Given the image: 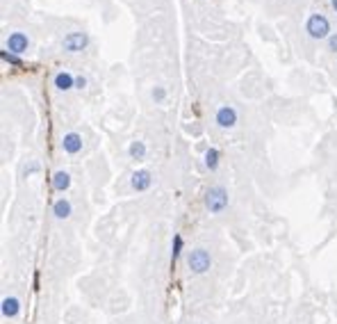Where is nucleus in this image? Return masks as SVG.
Listing matches in <instances>:
<instances>
[{"label": "nucleus", "mask_w": 337, "mask_h": 324, "mask_svg": "<svg viewBox=\"0 0 337 324\" xmlns=\"http://www.w3.org/2000/svg\"><path fill=\"white\" fill-rule=\"evenodd\" d=\"M3 62H7V64H14V66H21L23 60L16 55V53H9V51H3Z\"/></svg>", "instance_id": "nucleus-15"}, {"label": "nucleus", "mask_w": 337, "mask_h": 324, "mask_svg": "<svg viewBox=\"0 0 337 324\" xmlns=\"http://www.w3.org/2000/svg\"><path fill=\"white\" fill-rule=\"evenodd\" d=\"M187 267L192 274H205L210 267H212V256H210V251L203 247L192 249V251L187 253Z\"/></svg>", "instance_id": "nucleus-2"}, {"label": "nucleus", "mask_w": 337, "mask_h": 324, "mask_svg": "<svg viewBox=\"0 0 337 324\" xmlns=\"http://www.w3.org/2000/svg\"><path fill=\"white\" fill-rule=\"evenodd\" d=\"M62 149L66 151V153H80L82 151V137L77 135V132H68L64 135V140H62Z\"/></svg>", "instance_id": "nucleus-8"}, {"label": "nucleus", "mask_w": 337, "mask_h": 324, "mask_svg": "<svg viewBox=\"0 0 337 324\" xmlns=\"http://www.w3.org/2000/svg\"><path fill=\"white\" fill-rule=\"evenodd\" d=\"M130 185H133L135 192H146V190L153 185V176H150V171L146 169H139L133 174V180H130Z\"/></svg>", "instance_id": "nucleus-7"}, {"label": "nucleus", "mask_w": 337, "mask_h": 324, "mask_svg": "<svg viewBox=\"0 0 337 324\" xmlns=\"http://www.w3.org/2000/svg\"><path fill=\"white\" fill-rule=\"evenodd\" d=\"M34 171H39V165H37V162H30V165L25 167V171H23V174L30 176V174H34Z\"/></svg>", "instance_id": "nucleus-19"}, {"label": "nucleus", "mask_w": 337, "mask_h": 324, "mask_svg": "<svg viewBox=\"0 0 337 324\" xmlns=\"http://www.w3.org/2000/svg\"><path fill=\"white\" fill-rule=\"evenodd\" d=\"M214 121H217L219 128H232V126L237 124V112H235V107H230V105L219 107L217 114H214Z\"/></svg>", "instance_id": "nucleus-5"}, {"label": "nucleus", "mask_w": 337, "mask_h": 324, "mask_svg": "<svg viewBox=\"0 0 337 324\" xmlns=\"http://www.w3.org/2000/svg\"><path fill=\"white\" fill-rule=\"evenodd\" d=\"M68 185H71V176L66 171H55V176H53V188L57 192H64V190H68Z\"/></svg>", "instance_id": "nucleus-12"}, {"label": "nucleus", "mask_w": 337, "mask_h": 324, "mask_svg": "<svg viewBox=\"0 0 337 324\" xmlns=\"http://www.w3.org/2000/svg\"><path fill=\"white\" fill-rule=\"evenodd\" d=\"M87 43H89V37L85 32H68L64 37V41H62V46L68 53H80L87 48Z\"/></svg>", "instance_id": "nucleus-4"}, {"label": "nucleus", "mask_w": 337, "mask_h": 324, "mask_svg": "<svg viewBox=\"0 0 337 324\" xmlns=\"http://www.w3.org/2000/svg\"><path fill=\"white\" fill-rule=\"evenodd\" d=\"M28 37L23 32H12L7 37V41H5V46H7V51L9 53H16V55H21V53H25L28 51Z\"/></svg>", "instance_id": "nucleus-6"}, {"label": "nucleus", "mask_w": 337, "mask_h": 324, "mask_svg": "<svg viewBox=\"0 0 337 324\" xmlns=\"http://www.w3.org/2000/svg\"><path fill=\"white\" fill-rule=\"evenodd\" d=\"M333 7H335V12H337V0H333Z\"/></svg>", "instance_id": "nucleus-21"}, {"label": "nucleus", "mask_w": 337, "mask_h": 324, "mask_svg": "<svg viewBox=\"0 0 337 324\" xmlns=\"http://www.w3.org/2000/svg\"><path fill=\"white\" fill-rule=\"evenodd\" d=\"M164 98H167V89H164V87H155V89H153V101L155 103H164Z\"/></svg>", "instance_id": "nucleus-17"}, {"label": "nucleus", "mask_w": 337, "mask_h": 324, "mask_svg": "<svg viewBox=\"0 0 337 324\" xmlns=\"http://www.w3.org/2000/svg\"><path fill=\"white\" fill-rule=\"evenodd\" d=\"M183 251V235H173V249H171V258H178Z\"/></svg>", "instance_id": "nucleus-16"}, {"label": "nucleus", "mask_w": 337, "mask_h": 324, "mask_svg": "<svg viewBox=\"0 0 337 324\" xmlns=\"http://www.w3.org/2000/svg\"><path fill=\"white\" fill-rule=\"evenodd\" d=\"M55 87L60 91H68L71 87H75V78H73L71 73H66V71L57 73V76H55Z\"/></svg>", "instance_id": "nucleus-11"}, {"label": "nucleus", "mask_w": 337, "mask_h": 324, "mask_svg": "<svg viewBox=\"0 0 337 324\" xmlns=\"http://www.w3.org/2000/svg\"><path fill=\"white\" fill-rule=\"evenodd\" d=\"M219 162H221V153H219L217 149H208V151H205V167H208L210 171H217Z\"/></svg>", "instance_id": "nucleus-13"}, {"label": "nucleus", "mask_w": 337, "mask_h": 324, "mask_svg": "<svg viewBox=\"0 0 337 324\" xmlns=\"http://www.w3.org/2000/svg\"><path fill=\"white\" fill-rule=\"evenodd\" d=\"M328 51L337 53V34H330L328 37Z\"/></svg>", "instance_id": "nucleus-18"}, {"label": "nucleus", "mask_w": 337, "mask_h": 324, "mask_svg": "<svg viewBox=\"0 0 337 324\" xmlns=\"http://www.w3.org/2000/svg\"><path fill=\"white\" fill-rule=\"evenodd\" d=\"M205 208H208L210 213H214V215L223 213V210L228 208V190L221 188V185L210 188L208 192H205Z\"/></svg>", "instance_id": "nucleus-1"}, {"label": "nucleus", "mask_w": 337, "mask_h": 324, "mask_svg": "<svg viewBox=\"0 0 337 324\" xmlns=\"http://www.w3.org/2000/svg\"><path fill=\"white\" fill-rule=\"evenodd\" d=\"M128 153H130V158L133 160H144V155H146V144L144 142H133L130 144V149H128Z\"/></svg>", "instance_id": "nucleus-14"}, {"label": "nucleus", "mask_w": 337, "mask_h": 324, "mask_svg": "<svg viewBox=\"0 0 337 324\" xmlns=\"http://www.w3.org/2000/svg\"><path fill=\"white\" fill-rule=\"evenodd\" d=\"M21 313V302L16 297H5L3 299V317H16Z\"/></svg>", "instance_id": "nucleus-9"}, {"label": "nucleus", "mask_w": 337, "mask_h": 324, "mask_svg": "<svg viewBox=\"0 0 337 324\" xmlns=\"http://www.w3.org/2000/svg\"><path fill=\"white\" fill-rule=\"evenodd\" d=\"M71 201L66 199H57L55 203H53V215H55L57 219H68L71 217Z\"/></svg>", "instance_id": "nucleus-10"}, {"label": "nucleus", "mask_w": 337, "mask_h": 324, "mask_svg": "<svg viewBox=\"0 0 337 324\" xmlns=\"http://www.w3.org/2000/svg\"><path fill=\"white\" fill-rule=\"evenodd\" d=\"M75 87H77V89H85V87H87V78L85 76H77L75 78Z\"/></svg>", "instance_id": "nucleus-20"}, {"label": "nucleus", "mask_w": 337, "mask_h": 324, "mask_svg": "<svg viewBox=\"0 0 337 324\" xmlns=\"http://www.w3.org/2000/svg\"><path fill=\"white\" fill-rule=\"evenodd\" d=\"M305 30L312 39H326L330 37V23L324 14H310V18L305 23Z\"/></svg>", "instance_id": "nucleus-3"}]
</instances>
